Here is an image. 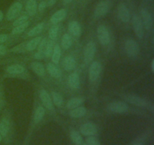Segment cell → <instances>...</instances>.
Listing matches in <instances>:
<instances>
[{"mask_svg": "<svg viewBox=\"0 0 154 145\" xmlns=\"http://www.w3.org/2000/svg\"><path fill=\"white\" fill-rule=\"evenodd\" d=\"M125 50L130 57H135L139 54L140 48L138 44L133 39H128L125 43Z\"/></svg>", "mask_w": 154, "mask_h": 145, "instance_id": "obj_1", "label": "cell"}, {"mask_svg": "<svg viewBox=\"0 0 154 145\" xmlns=\"http://www.w3.org/2000/svg\"><path fill=\"white\" fill-rule=\"evenodd\" d=\"M132 27H133L134 32L135 35L138 36L139 39H142L144 37V25H143L141 18L138 15L134 14L132 18Z\"/></svg>", "mask_w": 154, "mask_h": 145, "instance_id": "obj_2", "label": "cell"}, {"mask_svg": "<svg viewBox=\"0 0 154 145\" xmlns=\"http://www.w3.org/2000/svg\"><path fill=\"white\" fill-rule=\"evenodd\" d=\"M97 36L98 39L102 45H107L109 44L111 38L108 28L105 25H100L98 27Z\"/></svg>", "mask_w": 154, "mask_h": 145, "instance_id": "obj_3", "label": "cell"}, {"mask_svg": "<svg viewBox=\"0 0 154 145\" xmlns=\"http://www.w3.org/2000/svg\"><path fill=\"white\" fill-rule=\"evenodd\" d=\"M108 108L112 113H123L127 111L129 106L123 101H114L108 104Z\"/></svg>", "mask_w": 154, "mask_h": 145, "instance_id": "obj_4", "label": "cell"}, {"mask_svg": "<svg viewBox=\"0 0 154 145\" xmlns=\"http://www.w3.org/2000/svg\"><path fill=\"white\" fill-rule=\"evenodd\" d=\"M111 3L109 0H103L100 2L95 9V15L98 18L105 16L110 10Z\"/></svg>", "mask_w": 154, "mask_h": 145, "instance_id": "obj_5", "label": "cell"}, {"mask_svg": "<svg viewBox=\"0 0 154 145\" xmlns=\"http://www.w3.org/2000/svg\"><path fill=\"white\" fill-rule=\"evenodd\" d=\"M101 71H102V64L99 61L93 62L89 69V78L90 81H96L99 78Z\"/></svg>", "mask_w": 154, "mask_h": 145, "instance_id": "obj_6", "label": "cell"}, {"mask_svg": "<svg viewBox=\"0 0 154 145\" xmlns=\"http://www.w3.org/2000/svg\"><path fill=\"white\" fill-rule=\"evenodd\" d=\"M95 53H96V45L93 42H90L86 45L84 51V60L87 63L91 62L94 58Z\"/></svg>", "mask_w": 154, "mask_h": 145, "instance_id": "obj_7", "label": "cell"}, {"mask_svg": "<svg viewBox=\"0 0 154 145\" xmlns=\"http://www.w3.org/2000/svg\"><path fill=\"white\" fill-rule=\"evenodd\" d=\"M21 9H22V4L20 2H17L14 3L11 6L10 8L8 9L7 14H6V18H7L8 21H12V20L14 19L17 16L18 14L20 12Z\"/></svg>", "mask_w": 154, "mask_h": 145, "instance_id": "obj_8", "label": "cell"}, {"mask_svg": "<svg viewBox=\"0 0 154 145\" xmlns=\"http://www.w3.org/2000/svg\"><path fill=\"white\" fill-rule=\"evenodd\" d=\"M141 21L146 30H150L153 26V18L149 11L146 8H142L141 11Z\"/></svg>", "mask_w": 154, "mask_h": 145, "instance_id": "obj_9", "label": "cell"}, {"mask_svg": "<svg viewBox=\"0 0 154 145\" xmlns=\"http://www.w3.org/2000/svg\"><path fill=\"white\" fill-rule=\"evenodd\" d=\"M80 131L83 135L93 136L97 132V128H96V125L92 122H87L81 125Z\"/></svg>", "mask_w": 154, "mask_h": 145, "instance_id": "obj_10", "label": "cell"}, {"mask_svg": "<svg viewBox=\"0 0 154 145\" xmlns=\"http://www.w3.org/2000/svg\"><path fill=\"white\" fill-rule=\"evenodd\" d=\"M118 15L120 19L124 23L129 22V20H130V13H129V9L126 7V5L123 4V3L119 5Z\"/></svg>", "mask_w": 154, "mask_h": 145, "instance_id": "obj_11", "label": "cell"}, {"mask_svg": "<svg viewBox=\"0 0 154 145\" xmlns=\"http://www.w3.org/2000/svg\"><path fill=\"white\" fill-rule=\"evenodd\" d=\"M39 97H40V99L42 101L43 105L46 107L48 110H53L54 109V106H53L52 100H51V96L49 95V94L46 92L45 90H42L39 94Z\"/></svg>", "mask_w": 154, "mask_h": 145, "instance_id": "obj_12", "label": "cell"}, {"mask_svg": "<svg viewBox=\"0 0 154 145\" xmlns=\"http://www.w3.org/2000/svg\"><path fill=\"white\" fill-rule=\"evenodd\" d=\"M124 98L126 100V101L129 102L130 104L138 106V107H144V106L147 105V102H146L145 100L140 98L139 96H137V95H125Z\"/></svg>", "mask_w": 154, "mask_h": 145, "instance_id": "obj_13", "label": "cell"}, {"mask_svg": "<svg viewBox=\"0 0 154 145\" xmlns=\"http://www.w3.org/2000/svg\"><path fill=\"white\" fill-rule=\"evenodd\" d=\"M66 14H67V13H66V11L65 9H60L52 15L51 18V22L54 24H58L66 18Z\"/></svg>", "mask_w": 154, "mask_h": 145, "instance_id": "obj_14", "label": "cell"}, {"mask_svg": "<svg viewBox=\"0 0 154 145\" xmlns=\"http://www.w3.org/2000/svg\"><path fill=\"white\" fill-rule=\"evenodd\" d=\"M69 30L70 31L71 34L73 35L74 36H81V25H80L79 23L76 21H73L72 22L69 23Z\"/></svg>", "mask_w": 154, "mask_h": 145, "instance_id": "obj_15", "label": "cell"}, {"mask_svg": "<svg viewBox=\"0 0 154 145\" xmlns=\"http://www.w3.org/2000/svg\"><path fill=\"white\" fill-rule=\"evenodd\" d=\"M47 69H48V72L50 73V75L51 76H53L54 78L56 79H60L62 76V72L60 70V68L57 67L54 63H49L47 66Z\"/></svg>", "mask_w": 154, "mask_h": 145, "instance_id": "obj_16", "label": "cell"}, {"mask_svg": "<svg viewBox=\"0 0 154 145\" xmlns=\"http://www.w3.org/2000/svg\"><path fill=\"white\" fill-rule=\"evenodd\" d=\"M47 42H47L46 39H42V40H41L40 43L38 45V50L36 52V54H35V57L38 60H42L45 57V48H46Z\"/></svg>", "mask_w": 154, "mask_h": 145, "instance_id": "obj_17", "label": "cell"}, {"mask_svg": "<svg viewBox=\"0 0 154 145\" xmlns=\"http://www.w3.org/2000/svg\"><path fill=\"white\" fill-rule=\"evenodd\" d=\"M76 62L72 56H66L63 61V66L66 70H72L75 69Z\"/></svg>", "mask_w": 154, "mask_h": 145, "instance_id": "obj_18", "label": "cell"}, {"mask_svg": "<svg viewBox=\"0 0 154 145\" xmlns=\"http://www.w3.org/2000/svg\"><path fill=\"white\" fill-rule=\"evenodd\" d=\"M69 84L72 89H77L80 87V77L77 72H72L69 77Z\"/></svg>", "mask_w": 154, "mask_h": 145, "instance_id": "obj_19", "label": "cell"}, {"mask_svg": "<svg viewBox=\"0 0 154 145\" xmlns=\"http://www.w3.org/2000/svg\"><path fill=\"white\" fill-rule=\"evenodd\" d=\"M25 69L23 66L20 64H13L11 66H8L7 71L8 73L11 74V75H18V74H21L24 72Z\"/></svg>", "mask_w": 154, "mask_h": 145, "instance_id": "obj_20", "label": "cell"}, {"mask_svg": "<svg viewBox=\"0 0 154 145\" xmlns=\"http://www.w3.org/2000/svg\"><path fill=\"white\" fill-rule=\"evenodd\" d=\"M31 67L32 70L39 76H43L45 75V69L44 65L38 61H34L31 63Z\"/></svg>", "mask_w": 154, "mask_h": 145, "instance_id": "obj_21", "label": "cell"}, {"mask_svg": "<svg viewBox=\"0 0 154 145\" xmlns=\"http://www.w3.org/2000/svg\"><path fill=\"white\" fill-rule=\"evenodd\" d=\"M87 113V109L84 107H78L75 109H72L70 111L71 117L73 118H81L84 116Z\"/></svg>", "mask_w": 154, "mask_h": 145, "instance_id": "obj_22", "label": "cell"}, {"mask_svg": "<svg viewBox=\"0 0 154 145\" xmlns=\"http://www.w3.org/2000/svg\"><path fill=\"white\" fill-rule=\"evenodd\" d=\"M37 3L35 0H29L26 5V10L30 16H33L35 14L37 11Z\"/></svg>", "mask_w": 154, "mask_h": 145, "instance_id": "obj_23", "label": "cell"}, {"mask_svg": "<svg viewBox=\"0 0 154 145\" xmlns=\"http://www.w3.org/2000/svg\"><path fill=\"white\" fill-rule=\"evenodd\" d=\"M84 98H73L68 101L66 107L69 110H72V109H75L76 107H79L84 102Z\"/></svg>", "mask_w": 154, "mask_h": 145, "instance_id": "obj_24", "label": "cell"}, {"mask_svg": "<svg viewBox=\"0 0 154 145\" xmlns=\"http://www.w3.org/2000/svg\"><path fill=\"white\" fill-rule=\"evenodd\" d=\"M52 61L54 64H58L61 57V49L59 45H55L52 53Z\"/></svg>", "mask_w": 154, "mask_h": 145, "instance_id": "obj_25", "label": "cell"}, {"mask_svg": "<svg viewBox=\"0 0 154 145\" xmlns=\"http://www.w3.org/2000/svg\"><path fill=\"white\" fill-rule=\"evenodd\" d=\"M41 40H42V37H41V36H38V37H35L34 38V39H32V40H30L29 42L27 43L26 47L27 51H33V50L35 49V48L38 46Z\"/></svg>", "mask_w": 154, "mask_h": 145, "instance_id": "obj_26", "label": "cell"}, {"mask_svg": "<svg viewBox=\"0 0 154 145\" xmlns=\"http://www.w3.org/2000/svg\"><path fill=\"white\" fill-rule=\"evenodd\" d=\"M9 131V121L4 118L0 122V134L2 137H5Z\"/></svg>", "mask_w": 154, "mask_h": 145, "instance_id": "obj_27", "label": "cell"}, {"mask_svg": "<svg viewBox=\"0 0 154 145\" xmlns=\"http://www.w3.org/2000/svg\"><path fill=\"white\" fill-rule=\"evenodd\" d=\"M70 137L71 140H72L75 144L76 145H81L83 143V137L81 136V134L79 132H78L77 131H72L70 132Z\"/></svg>", "mask_w": 154, "mask_h": 145, "instance_id": "obj_28", "label": "cell"}, {"mask_svg": "<svg viewBox=\"0 0 154 145\" xmlns=\"http://www.w3.org/2000/svg\"><path fill=\"white\" fill-rule=\"evenodd\" d=\"M45 110L43 107H38L37 109L35 110L34 114V121L35 123L40 122L42 119H43L44 116H45Z\"/></svg>", "mask_w": 154, "mask_h": 145, "instance_id": "obj_29", "label": "cell"}, {"mask_svg": "<svg viewBox=\"0 0 154 145\" xmlns=\"http://www.w3.org/2000/svg\"><path fill=\"white\" fill-rule=\"evenodd\" d=\"M61 43L62 46L64 49H68V48H70L72 44V39L69 33H66V34L63 35Z\"/></svg>", "mask_w": 154, "mask_h": 145, "instance_id": "obj_30", "label": "cell"}, {"mask_svg": "<svg viewBox=\"0 0 154 145\" xmlns=\"http://www.w3.org/2000/svg\"><path fill=\"white\" fill-rule=\"evenodd\" d=\"M44 28V24L43 23H41V24H38V25H36L34 28L32 29L31 30H29V32L28 33V36H35L36 35L39 34L42 31Z\"/></svg>", "mask_w": 154, "mask_h": 145, "instance_id": "obj_31", "label": "cell"}, {"mask_svg": "<svg viewBox=\"0 0 154 145\" xmlns=\"http://www.w3.org/2000/svg\"><path fill=\"white\" fill-rule=\"evenodd\" d=\"M52 98H53V102L57 107H61L62 104H63V100L62 96L60 95V94H59L58 92H52Z\"/></svg>", "mask_w": 154, "mask_h": 145, "instance_id": "obj_32", "label": "cell"}, {"mask_svg": "<svg viewBox=\"0 0 154 145\" xmlns=\"http://www.w3.org/2000/svg\"><path fill=\"white\" fill-rule=\"evenodd\" d=\"M28 26H29V22L27 21V22L24 23V24H20V25L19 26H17V27H14V28L13 30H12V34L17 35V34H20V33H23V32L24 30L28 27Z\"/></svg>", "mask_w": 154, "mask_h": 145, "instance_id": "obj_33", "label": "cell"}, {"mask_svg": "<svg viewBox=\"0 0 154 145\" xmlns=\"http://www.w3.org/2000/svg\"><path fill=\"white\" fill-rule=\"evenodd\" d=\"M54 47V42H53L52 41H49V42H47L46 48H45V57H50L51 55H52Z\"/></svg>", "mask_w": 154, "mask_h": 145, "instance_id": "obj_34", "label": "cell"}, {"mask_svg": "<svg viewBox=\"0 0 154 145\" xmlns=\"http://www.w3.org/2000/svg\"><path fill=\"white\" fill-rule=\"evenodd\" d=\"M59 30V27L57 25H54L52 27H51L49 30V37L50 39L54 40L57 38V33H58Z\"/></svg>", "mask_w": 154, "mask_h": 145, "instance_id": "obj_35", "label": "cell"}, {"mask_svg": "<svg viewBox=\"0 0 154 145\" xmlns=\"http://www.w3.org/2000/svg\"><path fill=\"white\" fill-rule=\"evenodd\" d=\"M86 143L88 145H101L99 140L93 136H88L86 139Z\"/></svg>", "mask_w": 154, "mask_h": 145, "instance_id": "obj_36", "label": "cell"}, {"mask_svg": "<svg viewBox=\"0 0 154 145\" xmlns=\"http://www.w3.org/2000/svg\"><path fill=\"white\" fill-rule=\"evenodd\" d=\"M27 21H28V16H26V15H23V16L17 18V19L13 23V26L14 27H17V26H19L20 25V24H24V23L27 22Z\"/></svg>", "mask_w": 154, "mask_h": 145, "instance_id": "obj_37", "label": "cell"}, {"mask_svg": "<svg viewBox=\"0 0 154 145\" xmlns=\"http://www.w3.org/2000/svg\"><path fill=\"white\" fill-rule=\"evenodd\" d=\"M47 6V3L45 2H41L38 5V11H42L45 10V8Z\"/></svg>", "mask_w": 154, "mask_h": 145, "instance_id": "obj_38", "label": "cell"}, {"mask_svg": "<svg viewBox=\"0 0 154 145\" xmlns=\"http://www.w3.org/2000/svg\"><path fill=\"white\" fill-rule=\"evenodd\" d=\"M8 39V36L6 34H0V43L6 42Z\"/></svg>", "mask_w": 154, "mask_h": 145, "instance_id": "obj_39", "label": "cell"}, {"mask_svg": "<svg viewBox=\"0 0 154 145\" xmlns=\"http://www.w3.org/2000/svg\"><path fill=\"white\" fill-rule=\"evenodd\" d=\"M6 52H7V50H6L5 47L0 45V55H4L6 54Z\"/></svg>", "mask_w": 154, "mask_h": 145, "instance_id": "obj_40", "label": "cell"}, {"mask_svg": "<svg viewBox=\"0 0 154 145\" xmlns=\"http://www.w3.org/2000/svg\"><path fill=\"white\" fill-rule=\"evenodd\" d=\"M56 2H57V0H50L49 2H48V6H50V7H51V6L54 5V4L56 3Z\"/></svg>", "mask_w": 154, "mask_h": 145, "instance_id": "obj_41", "label": "cell"}, {"mask_svg": "<svg viewBox=\"0 0 154 145\" xmlns=\"http://www.w3.org/2000/svg\"><path fill=\"white\" fill-rule=\"evenodd\" d=\"M2 18H3V13L1 10H0V22L2 21Z\"/></svg>", "mask_w": 154, "mask_h": 145, "instance_id": "obj_42", "label": "cell"}, {"mask_svg": "<svg viewBox=\"0 0 154 145\" xmlns=\"http://www.w3.org/2000/svg\"><path fill=\"white\" fill-rule=\"evenodd\" d=\"M151 68H152V72H153V71H154V60H153V61H152Z\"/></svg>", "mask_w": 154, "mask_h": 145, "instance_id": "obj_43", "label": "cell"}, {"mask_svg": "<svg viewBox=\"0 0 154 145\" xmlns=\"http://www.w3.org/2000/svg\"><path fill=\"white\" fill-rule=\"evenodd\" d=\"M72 1H73V0H64V2L65 3H70V2H72Z\"/></svg>", "mask_w": 154, "mask_h": 145, "instance_id": "obj_44", "label": "cell"}, {"mask_svg": "<svg viewBox=\"0 0 154 145\" xmlns=\"http://www.w3.org/2000/svg\"><path fill=\"white\" fill-rule=\"evenodd\" d=\"M132 145H144V144H143L142 143H134V144Z\"/></svg>", "mask_w": 154, "mask_h": 145, "instance_id": "obj_45", "label": "cell"}, {"mask_svg": "<svg viewBox=\"0 0 154 145\" xmlns=\"http://www.w3.org/2000/svg\"><path fill=\"white\" fill-rule=\"evenodd\" d=\"M1 140H2V135L0 134V142H1Z\"/></svg>", "mask_w": 154, "mask_h": 145, "instance_id": "obj_46", "label": "cell"}, {"mask_svg": "<svg viewBox=\"0 0 154 145\" xmlns=\"http://www.w3.org/2000/svg\"><path fill=\"white\" fill-rule=\"evenodd\" d=\"M82 145H88V144H87V143H84V144H82Z\"/></svg>", "mask_w": 154, "mask_h": 145, "instance_id": "obj_47", "label": "cell"}]
</instances>
